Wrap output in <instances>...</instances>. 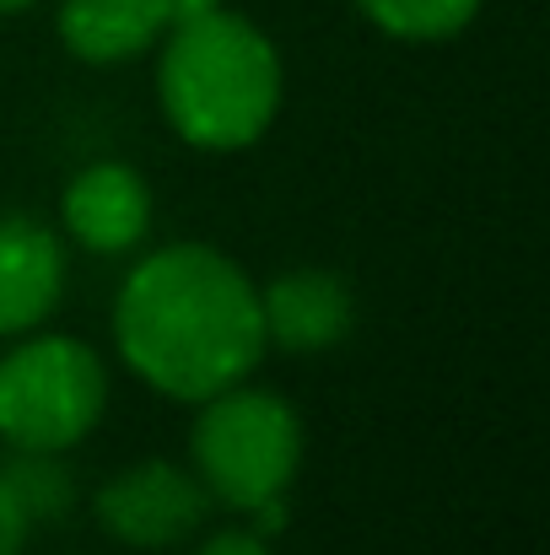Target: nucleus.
I'll return each mask as SVG.
<instances>
[{
  "label": "nucleus",
  "mask_w": 550,
  "mask_h": 555,
  "mask_svg": "<svg viewBox=\"0 0 550 555\" xmlns=\"http://www.w3.org/2000/svg\"><path fill=\"white\" fill-rule=\"evenodd\" d=\"M65 227L92 254H130L152 227V189L125 163H92L65 184Z\"/></svg>",
  "instance_id": "0eeeda50"
},
{
  "label": "nucleus",
  "mask_w": 550,
  "mask_h": 555,
  "mask_svg": "<svg viewBox=\"0 0 550 555\" xmlns=\"http://www.w3.org/2000/svg\"><path fill=\"white\" fill-rule=\"evenodd\" d=\"M98 524L136 551L179 545L205 524V486L179 464L146 459L98 491Z\"/></svg>",
  "instance_id": "39448f33"
},
{
  "label": "nucleus",
  "mask_w": 550,
  "mask_h": 555,
  "mask_svg": "<svg viewBox=\"0 0 550 555\" xmlns=\"http://www.w3.org/2000/svg\"><path fill=\"white\" fill-rule=\"evenodd\" d=\"M108 404L103 362L65 335H38L0 362V437L22 453L76 448Z\"/></svg>",
  "instance_id": "20e7f679"
},
{
  "label": "nucleus",
  "mask_w": 550,
  "mask_h": 555,
  "mask_svg": "<svg viewBox=\"0 0 550 555\" xmlns=\"http://www.w3.org/2000/svg\"><path fill=\"white\" fill-rule=\"evenodd\" d=\"M33 524H38V518H33V507H27L22 486L11 480V469H0V555L22 551V540H27V529H33Z\"/></svg>",
  "instance_id": "9b49d317"
},
{
  "label": "nucleus",
  "mask_w": 550,
  "mask_h": 555,
  "mask_svg": "<svg viewBox=\"0 0 550 555\" xmlns=\"http://www.w3.org/2000/svg\"><path fill=\"white\" fill-rule=\"evenodd\" d=\"M22 5H33V0H0V11H22Z\"/></svg>",
  "instance_id": "4468645a"
},
{
  "label": "nucleus",
  "mask_w": 550,
  "mask_h": 555,
  "mask_svg": "<svg viewBox=\"0 0 550 555\" xmlns=\"http://www.w3.org/2000/svg\"><path fill=\"white\" fill-rule=\"evenodd\" d=\"M65 286V248L27 216H0V335H27L49 319Z\"/></svg>",
  "instance_id": "6e6552de"
},
{
  "label": "nucleus",
  "mask_w": 550,
  "mask_h": 555,
  "mask_svg": "<svg viewBox=\"0 0 550 555\" xmlns=\"http://www.w3.org/2000/svg\"><path fill=\"white\" fill-rule=\"evenodd\" d=\"M194 555H270V551H265L259 534H216V540H205Z\"/></svg>",
  "instance_id": "f8f14e48"
},
{
  "label": "nucleus",
  "mask_w": 550,
  "mask_h": 555,
  "mask_svg": "<svg viewBox=\"0 0 550 555\" xmlns=\"http://www.w3.org/2000/svg\"><path fill=\"white\" fill-rule=\"evenodd\" d=\"M259 324H265V346L324 351L351 335L357 297L335 270H292L259 292Z\"/></svg>",
  "instance_id": "423d86ee"
},
{
  "label": "nucleus",
  "mask_w": 550,
  "mask_h": 555,
  "mask_svg": "<svg viewBox=\"0 0 550 555\" xmlns=\"http://www.w3.org/2000/svg\"><path fill=\"white\" fill-rule=\"evenodd\" d=\"M372 27H383L388 38H410V43H437L453 38L475 22L481 0H357Z\"/></svg>",
  "instance_id": "9d476101"
},
{
  "label": "nucleus",
  "mask_w": 550,
  "mask_h": 555,
  "mask_svg": "<svg viewBox=\"0 0 550 555\" xmlns=\"http://www.w3.org/2000/svg\"><path fill=\"white\" fill-rule=\"evenodd\" d=\"M114 335L141 383L200 404L259 367V286L205 243L157 248L119 286Z\"/></svg>",
  "instance_id": "f257e3e1"
},
{
  "label": "nucleus",
  "mask_w": 550,
  "mask_h": 555,
  "mask_svg": "<svg viewBox=\"0 0 550 555\" xmlns=\"http://www.w3.org/2000/svg\"><path fill=\"white\" fill-rule=\"evenodd\" d=\"M163 114L189 146L238 152L254 146L281 108V54L276 43L232 11H205L174 22L157 70Z\"/></svg>",
  "instance_id": "f03ea898"
},
{
  "label": "nucleus",
  "mask_w": 550,
  "mask_h": 555,
  "mask_svg": "<svg viewBox=\"0 0 550 555\" xmlns=\"http://www.w3.org/2000/svg\"><path fill=\"white\" fill-rule=\"evenodd\" d=\"M200 421L189 431V453H194V475L205 486V496H216L221 507L254 513L259 502L281 496L303 464V421L297 410L270 393V388H221L210 399H200Z\"/></svg>",
  "instance_id": "7ed1b4c3"
},
{
  "label": "nucleus",
  "mask_w": 550,
  "mask_h": 555,
  "mask_svg": "<svg viewBox=\"0 0 550 555\" xmlns=\"http://www.w3.org/2000/svg\"><path fill=\"white\" fill-rule=\"evenodd\" d=\"M168 5V27L174 22H189V16H205V11H216L221 0H163Z\"/></svg>",
  "instance_id": "ddd939ff"
},
{
  "label": "nucleus",
  "mask_w": 550,
  "mask_h": 555,
  "mask_svg": "<svg viewBox=\"0 0 550 555\" xmlns=\"http://www.w3.org/2000/svg\"><path fill=\"white\" fill-rule=\"evenodd\" d=\"M168 27L163 0H65L60 5V38L87 65H114L141 49H152Z\"/></svg>",
  "instance_id": "1a4fd4ad"
}]
</instances>
